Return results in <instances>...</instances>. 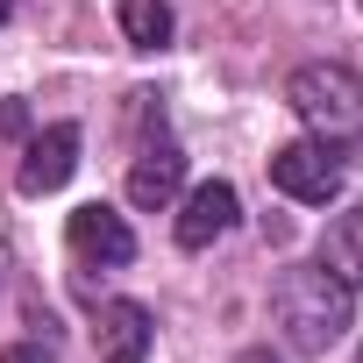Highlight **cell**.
Wrapping results in <instances>:
<instances>
[{"instance_id":"6da1fadb","label":"cell","mask_w":363,"mask_h":363,"mask_svg":"<svg viewBox=\"0 0 363 363\" xmlns=\"http://www.w3.org/2000/svg\"><path fill=\"white\" fill-rule=\"evenodd\" d=\"M356 320V285L335 271V257H313V264H292L278 278V328L299 356H320L328 342H342Z\"/></svg>"},{"instance_id":"7a4b0ae2","label":"cell","mask_w":363,"mask_h":363,"mask_svg":"<svg viewBox=\"0 0 363 363\" xmlns=\"http://www.w3.org/2000/svg\"><path fill=\"white\" fill-rule=\"evenodd\" d=\"M285 100H292V114L320 135V143H335V150H349L356 135H363V79L349 72V65H299L292 79H285Z\"/></svg>"},{"instance_id":"3957f363","label":"cell","mask_w":363,"mask_h":363,"mask_svg":"<svg viewBox=\"0 0 363 363\" xmlns=\"http://www.w3.org/2000/svg\"><path fill=\"white\" fill-rule=\"evenodd\" d=\"M342 178H349V164H342V150L320 143V135H299V143L271 150V186H278L285 200H299V207L342 200Z\"/></svg>"},{"instance_id":"277c9868","label":"cell","mask_w":363,"mask_h":363,"mask_svg":"<svg viewBox=\"0 0 363 363\" xmlns=\"http://www.w3.org/2000/svg\"><path fill=\"white\" fill-rule=\"evenodd\" d=\"M150 342H157V320H150L143 299H107V306H100V320H93L100 363H143Z\"/></svg>"},{"instance_id":"5b68a950","label":"cell","mask_w":363,"mask_h":363,"mask_svg":"<svg viewBox=\"0 0 363 363\" xmlns=\"http://www.w3.org/2000/svg\"><path fill=\"white\" fill-rule=\"evenodd\" d=\"M235 214H242V200H235L228 178H207V186H193L186 207H178V250H207V242H221V235L235 228Z\"/></svg>"},{"instance_id":"8992f818","label":"cell","mask_w":363,"mask_h":363,"mask_svg":"<svg viewBox=\"0 0 363 363\" xmlns=\"http://www.w3.org/2000/svg\"><path fill=\"white\" fill-rule=\"evenodd\" d=\"M72 171H79V128L72 121H50L43 135H29V150H22V193H57Z\"/></svg>"},{"instance_id":"52a82bcc","label":"cell","mask_w":363,"mask_h":363,"mask_svg":"<svg viewBox=\"0 0 363 363\" xmlns=\"http://www.w3.org/2000/svg\"><path fill=\"white\" fill-rule=\"evenodd\" d=\"M65 235H72V250L86 257V264H128L135 257V235H128V221L114 214V207H79L72 221H65Z\"/></svg>"},{"instance_id":"ba28073f","label":"cell","mask_w":363,"mask_h":363,"mask_svg":"<svg viewBox=\"0 0 363 363\" xmlns=\"http://www.w3.org/2000/svg\"><path fill=\"white\" fill-rule=\"evenodd\" d=\"M178 186H186V150H178V143H150L128 164V200L135 207H171Z\"/></svg>"},{"instance_id":"9c48e42d","label":"cell","mask_w":363,"mask_h":363,"mask_svg":"<svg viewBox=\"0 0 363 363\" xmlns=\"http://www.w3.org/2000/svg\"><path fill=\"white\" fill-rule=\"evenodd\" d=\"M121 36L135 50H164L171 43V8L164 0H121Z\"/></svg>"},{"instance_id":"30bf717a","label":"cell","mask_w":363,"mask_h":363,"mask_svg":"<svg viewBox=\"0 0 363 363\" xmlns=\"http://www.w3.org/2000/svg\"><path fill=\"white\" fill-rule=\"evenodd\" d=\"M29 128V107L22 100H0V135H22Z\"/></svg>"},{"instance_id":"8fae6325","label":"cell","mask_w":363,"mask_h":363,"mask_svg":"<svg viewBox=\"0 0 363 363\" xmlns=\"http://www.w3.org/2000/svg\"><path fill=\"white\" fill-rule=\"evenodd\" d=\"M0 363H50V349H36V342H15V349H0Z\"/></svg>"},{"instance_id":"7c38bea8","label":"cell","mask_w":363,"mask_h":363,"mask_svg":"<svg viewBox=\"0 0 363 363\" xmlns=\"http://www.w3.org/2000/svg\"><path fill=\"white\" fill-rule=\"evenodd\" d=\"M242 363H278V356H264V349H250V356H242Z\"/></svg>"},{"instance_id":"4fadbf2b","label":"cell","mask_w":363,"mask_h":363,"mask_svg":"<svg viewBox=\"0 0 363 363\" xmlns=\"http://www.w3.org/2000/svg\"><path fill=\"white\" fill-rule=\"evenodd\" d=\"M8 15H15V0H0V22H8Z\"/></svg>"},{"instance_id":"5bb4252c","label":"cell","mask_w":363,"mask_h":363,"mask_svg":"<svg viewBox=\"0 0 363 363\" xmlns=\"http://www.w3.org/2000/svg\"><path fill=\"white\" fill-rule=\"evenodd\" d=\"M356 363H363V356H356Z\"/></svg>"},{"instance_id":"9a60e30c","label":"cell","mask_w":363,"mask_h":363,"mask_svg":"<svg viewBox=\"0 0 363 363\" xmlns=\"http://www.w3.org/2000/svg\"><path fill=\"white\" fill-rule=\"evenodd\" d=\"M356 242H363V235H356Z\"/></svg>"}]
</instances>
